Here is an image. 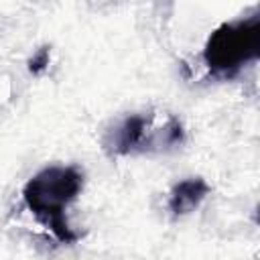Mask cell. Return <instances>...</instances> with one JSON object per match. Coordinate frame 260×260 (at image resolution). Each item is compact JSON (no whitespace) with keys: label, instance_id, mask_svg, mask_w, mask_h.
<instances>
[{"label":"cell","instance_id":"obj_2","mask_svg":"<svg viewBox=\"0 0 260 260\" xmlns=\"http://www.w3.org/2000/svg\"><path fill=\"white\" fill-rule=\"evenodd\" d=\"M185 142L183 124L175 116H167L162 124L154 122L152 114H128L114 122L104 134V150L112 156L165 152Z\"/></svg>","mask_w":260,"mask_h":260},{"label":"cell","instance_id":"obj_5","mask_svg":"<svg viewBox=\"0 0 260 260\" xmlns=\"http://www.w3.org/2000/svg\"><path fill=\"white\" fill-rule=\"evenodd\" d=\"M49 65V49H41L37 55H32V59L28 61V69L32 73H41L45 67Z\"/></svg>","mask_w":260,"mask_h":260},{"label":"cell","instance_id":"obj_1","mask_svg":"<svg viewBox=\"0 0 260 260\" xmlns=\"http://www.w3.org/2000/svg\"><path fill=\"white\" fill-rule=\"evenodd\" d=\"M83 189V173L71 165H51L32 175L22 187L30 215L59 242L75 244L79 234L69 225L67 209Z\"/></svg>","mask_w":260,"mask_h":260},{"label":"cell","instance_id":"obj_3","mask_svg":"<svg viewBox=\"0 0 260 260\" xmlns=\"http://www.w3.org/2000/svg\"><path fill=\"white\" fill-rule=\"evenodd\" d=\"M260 55V14L223 22L217 26L205 47L203 63L215 77H234Z\"/></svg>","mask_w":260,"mask_h":260},{"label":"cell","instance_id":"obj_4","mask_svg":"<svg viewBox=\"0 0 260 260\" xmlns=\"http://www.w3.org/2000/svg\"><path fill=\"white\" fill-rule=\"evenodd\" d=\"M209 195V185L205 179L201 177H189V179H183L179 181L171 193H169V201H167V207L171 211V215L175 217H183L191 211H195L203 199Z\"/></svg>","mask_w":260,"mask_h":260}]
</instances>
